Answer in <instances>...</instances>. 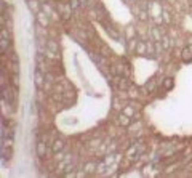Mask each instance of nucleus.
<instances>
[{"mask_svg": "<svg viewBox=\"0 0 192 178\" xmlns=\"http://www.w3.org/2000/svg\"><path fill=\"white\" fill-rule=\"evenodd\" d=\"M51 149H53V153H54V154L61 153L63 149H64V141H63L61 138H56V140L53 141V144H51Z\"/></svg>", "mask_w": 192, "mask_h": 178, "instance_id": "obj_1", "label": "nucleus"}, {"mask_svg": "<svg viewBox=\"0 0 192 178\" xmlns=\"http://www.w3.org/2000/svg\"><path fill=\"white\" fill-rule=\"evenodd\" d=\"M47 48H48V56L56 58V53H58V44H56V42H53V40H50L48 45H47Z\"/></svg>", "mask_w": 192, "mask_h": 178, "instance_id": "obj_2", "label": "nucleus"}, {"mask_svg": "<svg viewBox=\"0 0 192 178\" xmlns=\"http://www.w3.org/2000/svg\"><path fill=\"white\" fill-rule=\"evenodd\" d=\"M37 156L40 159H45L47 157V144L43 141H38L37 143Z\"/></svg>", "mask_w": 192, "mask_h": 178, "instance_id": "obj_3", "label": "nucleus"}, {"mask_svg": "<svg viewBox=\"0 0 192 178\" xmlns=\"http://www.w3.org/2000/svg\"><path fill=\"white\" fill-rule=\"evenodd\" d=\"M37 21H38V24L40 26H47L48 24V13L47 11H38L37 13Z\"/></svg>", "mask_w": 192, "mask_h": 178, "instance_id": "obj_4", "label": "nucleus"}, {"mask_svg": "<svg viewBox=\"0 0 192 178\" xmlns=\"http://www.w3.org/2000/svg\"><path fill=\"white\" fill-rule=\"evenodd\" d=\"M58 8H59L61 15H63L64 18H69V16H71V13H72V8H71V5H69V3H67V5L61 3V5H58Z\"/></svg>", "mask_w": 192, "mask_h": 178, "instance_id": "obj_5", "label": "nucleus"}, {"mask_svg": "<svg viewBox=\"0 0 192 178\" xmlns=\"http://www.w3.org/2000/svg\"><path fill=\"white\" fill-rule=\"evenodd\" d=\"M119 124L123 125V127H128V125L131 124L130 116H128V114H120V116H119Z\"/></svg>", "mask_w": 192, "mask_h": 178, "instance_id": "obj_6", "label": "nucleus"}, {"mask_svg": "<svg viewBox=\"0 0 192 178\" xmlns=\"http://www.w3.org/2000/svg\"><path fill=\"white\" fill-rule=\"evenodd\" d=\"M83 170H85V173H94L96 172V164L94 162H87Z\"/></svg>", "mask_w": 192, "mask_h": 178, "instance_id": "obj_7", "label": "nucleus"}, {"mask_svg": "<svg viewBox=\"0 0 192 178\" xmlns=\"http://www.w3.org/2000/svg\"><path fill=\"white\" fill-rule=\"evenodd\" d=\"M35 85H37L38 88L43 87V76H42V72H40V71L35 72Z\"/></svg>", "mask_w": 192, "mask_h": 178, "instance_id": "obj_8", "label": "nucleus"}, {"mask_svg": "<svg viewBox=\"0 0 192 178\" xmlns=\"http://www.w3.org/2000/svg\"><path fill=\"white\" fill-rule=\"evenodd\" d=\"M183 60L184 61H190L192 60V50L190 48H184L183 50Z\"/></svg>", "mask_w": 192, "mask_h": 178, "instance_id": "obj_9", "label": "nucleus"}, {"mask_svg": "<svg viewBox=\"0 0 192 178\" xmlns=\"http://www.w3.org/2000/svg\"><path fill=\"white\" fill-rule=\"evenodd\" d=\"M163 87H165L167 90L173 88V79H171V77H167V79H163Z\"/></svg>", "mask_w": 192, "mask_h": 178, "instance_id": "obj_10", "label": "nucleus"}, {"mask_svg": "<svg viewBox=\"0 0 192 178\" xmlns=\"http://www.w3.org/2000/svg\"><path fill=\"white\" fill-rule=\"evenodd\" d=\"M128 80L127 79H119V88L120 90H125V88H128Z\"/></svg>", "mask_w": 192, "mask_h": 178, "instance_id": "obj_11", "label": "nucleus"}, {"mask_svg": "<svg viewBox=\"0 0 192 178\" xmlns=\"http://www.w3.org/2000/svg\"><path fill=\"white\" fill-rule=\"evenodd\" d=\"M29 8L35 13H38V2L37 0H29Z\"/></svg>", "mask_w": 192, "mask_h": 178, "instance_id": "obj_12", "label": "nucleus"}, {"mask_svg": "<svg viewBox=\"0 0 192 178\" xmlns=\"http://www.w3.org/2000/svg\"><path fill=\"white\" fill-rule=\"evenodd\" d=\"M146 48H147V45H146L144 42H141V44H138V45H136V53L143 55V53L146 51Z\"/></svg>", "mask_w": 192, "mask_h": 178, "instance_id": "obj_13", "label": "nucleus"}, {"mask_svg": "<svg viewBox=\"0 0 192 178\" xmlns=\"http://www.w3.org/2000/svg\"><path fill=\"white\" fill-rule=\"evenodd\" d=\"M144 87L147 88V92H154L155 90V80H149Z\"/></svg>", "mask_w": 192, "mask_h": 178, "instance_id": "obj_14", "label": "nucleus"}, {"mask_svg": "<svg viewBox=\"0 0 192 178\" xmlns=\"http://www.w3.org/2000/svg\"><path fill=\"white\" fill-rule=\"evenodd\" d=\"M69 5H71V8H72V10H77L82 3H80V0H69Z\"/></svg>", "mask_w": 192, "mask_h": 178, "instance_id": "obj_15", "label": "nucleus"}, {"mask_svg": "<svg viewBox=\"0 0 192 178\" xmlns=\"http://www.w3.org/2000/svg\"><path fill=\"white\" fill-rule=\"evenodd\" d=\"M122 71H123V66H114V67H112V72H114L115 76H120Z\"/></svg>", "mask_w": 192, "mask_h": 178, "instance_id": "obj_16", "label": "nucleus"}, {"mask_svg": "<svg viewBox=\"0 0 192 178\" xmlns=\"http://www.w3.org/2000/svg\"><path fill=\"white\" fill-rule=\"evenodd\" d=\"M0 47H2V53H5V48L8 47V39H2V40H0Z\"/></svg>", "mask_w": 192, "mask_h": 178, "instance_id": "obj_17", "label": "nucleus"}, {"mask_svg": "<svg viewBox=\"0 0 192 178\" xmlns=\"http://www.w3.org/2000/svg\"><path fill=\"white\" fill-rule=\"evenodd\" d=\"M82 7H93V0H80Z\"/></svg>", "mask_w": 192, "mask_h": 178, "instance_id": "obj_18", "label": "nucleus"}, {"mask_svg": "<svg viewBox=\"0 0 192 178\" xmlns=\"http://www.w3.org/2000/svg\"><path fill=\"white\" fill-rule=\"evenodd\" d=\"M162 19L165 21V23H170V21H171V19H170V15H168V11H163V13H162Z\"/></svg>", "mask_w": 192, "mask_h": 178, "instance_id": "obj_19", "label": "nucleus"}, {"mask_svg": "<svg viewBox=\"0 0 192 178\" xmlns=\"http://www.w3.org/2000/svg\"><path fill=\"white\" fill-rule=\"evenodd\" d=\"M136 45H138V40H136V39H131V40H130V50H136Z\"/></svg>", "mask_w": 192, "mask_h": 178, "instance_id": "obj_20", "label": "nucleus"}, {"mask_svg": "<svg viewBox=\"0 0 192 178\" xmlns=\"http://www.w3.org/2000/svg\"><path fill=\"white\" fill-rule=\"evenodd\" d=\"M101 53H103V56H109V55H111V50L107 47H101Z\"/></svg>", "mask_w": 192, "mask_h": 178, "instance_id": "obj_21", "label": "nucleus"}, {"mask_svg": "<svg viewBox=\"0 0 192 178\" xmlns=\"http://www.w3.org/2000/svg\"><path fill=\"white\" fill-rule=\"evenodd\" d=\"M139 19H143V21L147 19V13H146V10H141V11H139Z\"/></svg>", "mask_w": 192, "mask_h": 178, "instance_id": "obj_22", "label": "nucleus"}, {"mask_svg": "<svg viewBox=\"0 0 192 178\" xmlns=\"http://www.w3.org/2000/svg\"><path fill=\"white\" fill-rule=\"evenodd\" d=\"M152 34H154V39L157 40V42H160V34H159V31H157V29H152Z\"/></svg>", "mask_w": 192, "mask_h": 178, "instance_id": "obj_23", "label": "nucleus"}, {"mask_svg": "<svg viewBox=\"0 0 192 178\" xmlns=\"http://www.w3.org/2000/svg\"><path fill=\"white\" fill-rule=\"evenodd\" d=\"M162 44H163V48H170V44H168V39L167 37L162 39Z\"/></svg>", "mask_w": 192, "mask_h": 178, "instance_id": "obj_24", "label": "nucleus"}, {"mask_svg": "<svg viewBox=\"0 0 192 178\" xmlns=\"http://www.w3.org/2000/svg\"><path fill=\"white\" fill-rule=\"evenodd\" d=\"M45 79H47L48 84H51V82H53V76H51V74H48V72L45 74Z\"/></svg>", "mask_w": 192, "mask_h": 178, "instance_id": "obj_25", "label": "nucleus"}, {"mask_svg": "<svg viewBox=\"0 0 192 178\" xmlns=\"http://www.w3.org/2000/svg\"><path fill=\"white\" fill-rule=\"evenodd\" d=\"M11 60H13V63H18V56H16V55H15V53H13V55H11Z\"/></svg>", "mask_w": 192, "mask_h": 178, "instance_id": "obj_26", "label": "nucleus"}, {"mask_svg": "<svg viewBox=\"0 0 192 178\" xmlns=\"http://www.w3.org/2000/svg\"><path fill=\"white\" fill-rule=\"evenodd\" d=\"M125 114H128V116H130V114H133V109L127 107V109H125Z\"/></svg>", "mask_w": 192, "mask_h": 178, "instance_id": "obj_27", "label": "nucleus"}, {"mask_svg": "<svg viewBox=\"0 0 192 178\" xmlns=\"http://www.w3.org/2000/svg\"><path fill=\"white\" fill-rule=\"evenodd\" d=\"M2 39H8V34H7V31H5V29L2 31Z\"/></svg>", "mask_w": 192, "mask_h": 178, "instance_id": "obj_28", "label": "nucleus"}, {"mask_svg": "<svg viewBox=\"0 0 192 178\" xmlns=\"http://www.w3.org/2000/svg\"><path fill=\"white\" fill-rule=\"evenodd\" d=\"M189 48H190V50H192V45H190V47H189Z\"/></svg>", "mask_w": 192, "mask_h": 178, "instance_id": "obj_29", "label": "nucleus"}]
</instances>
